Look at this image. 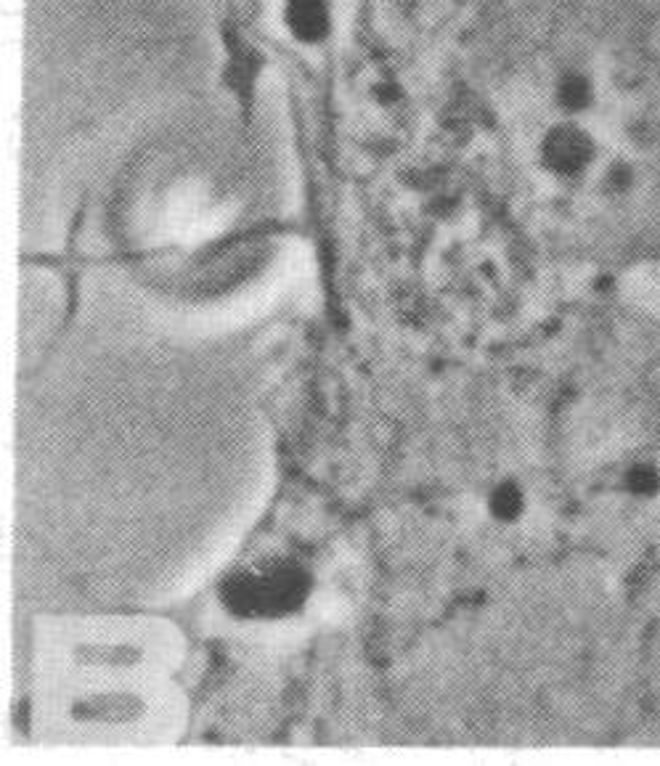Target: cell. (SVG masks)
<instances>
[{"label": "cell", "instance_id": "3", "mask_svg": "<svg viewBox=\"0 0 660 766\" xmlns=\"http://www.w3.org/2000/svg\"><path fill=\"white\" fill-rule=\"evenodd\" d=\"M594 101V82L584 69H566V73L557 75L555 82V104L562 112L575 114L584 112V109Z\"/></svg>", "mask_w": 660, "mask_h": 766}, {"label": "cell", "instance_id": "1", "mask_svg": "<svg viewBox=\"0 0 660 766\" xmlns=\"http://www.w3.org/2000/svg\"><path fill=\"white\" fill-rule=\"evenodd\" d=\"M313 573L292 555H268L236 565L217 584V602L234 621L273 623L300 615L311 600Z\"/></svg>", "mask_w": 660, "mask_h": 766}, {"label": "cell", "instance_id": "5", "mask_svg": "<svg viewBox=\"0 0 660 766\" xmlns=\"http://www.w3.org/2000/svg\"><path fill=\"white\" fill-rule=\"evenodd\" d=\"M525 507H528V499L515 480L499 482L489 493V512L499 523H517L525 514Z\"/></svg>", "mask_w": 660, "mask_h": 766}, {"label": "cell", "instance_id": "2", "mask_svg": "<svg viewBox=\"0 0 660 766\" xmlns=\"http://www.w3.org/2000/svg\"><path fill=\"white\" fill-rule=\"evenodd\" d=\"M597 159V144H594L592 133H586L579 125H557L544 133L541 144H538V163L544 170L557 180L575 184L586 176Z\"/></svg>", "mask_w": 660, "mask_h": 766}, {"label": "cell", "instance_id": "4", "mask_svg": "<svg viewBox=\"0 0 660 766\" xmlns=\"http://www.w3.org/2000/svg\"><path fill=\"white\" fill-rule=\"evenodd\" d=\"M290 11V24L298 32V37L316 41L324 35L326 24V5L324 0H287Z\"/></svg>", "mask_w": 660, "mask_h": 766}]
</instances>
